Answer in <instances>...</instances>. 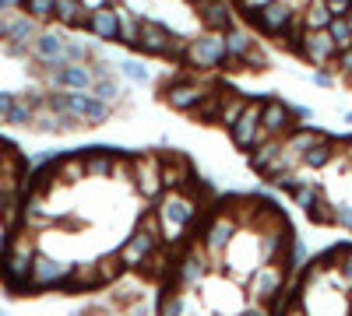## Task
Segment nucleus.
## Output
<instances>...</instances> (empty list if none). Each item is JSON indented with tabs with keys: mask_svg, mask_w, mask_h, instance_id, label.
I'll list each match as a JSON object with an SVG mask.
<instances>
[{
	"mask_svg": "<svg viewBox=\"0 0 352 316\" xmlns=\"http://www.w3.org/2000/svg\"><path fill=\"white\" fill-rule=\"evenodd\" d=\"M292 117L303 120V123H310V120H314V109H310V106H292Z\"/></svg>",
	"mask_w": 352,
	"mask_h": 316,
	"instance_id": "nucleus-49",
	"label": "nucleus"
},
{
	"mask_svg": "<svg viewBox=\"0 0 352 316\" xmlns=\"http://www.w3.org/2000/svg\"><path fill=\"white\" fill-rule=\"evenodd\" d=\"M28 56L43 67V74H53L60 71L67 60H64V36L60 32H50V28H39L36 39L28 42Z\"/></svg>",
	"mask_w": 352,
	"mask_h": 316,
	"instance_id": "nucleus-12",
	"label": "nucleus"
},
{
	"mask_svg": "<svg viewBox=\"0 0 352 316\" xmlns=\"http://www.w3.org/2000/svg\"><path fill=\"white\" fill-rule=\"evenodd\" d=\"M53 8H56V0H25L21 11L43 25V21H53Z\"/></svg>",
	"mask_w": 352,
	"mask_h": 316,
	"instance_id": "nucleus-39",
	"label": "nucleus"
},
{
	"mask_svg": "<svg viewBox=\"0 0 352 316\" xmlns=\"http://www.w3.org/2000/svg\"><path fill=\"white\" fill-rule=\"evenodd\" d=\"M194 8H197L201 25L212 28V32H226L229 25H236L232 21V8L226 4V0H194Z\"/></svg>",
	"mask_w": 352,
	"mask_h": 316,
	"instance_id": "nucleus-22",
	"label": "nucleus"
},
{
	"mask_svg": "<svg viewBox=\"0 0 352 316\" xmlns=\"http://www.w3.org/2000/svg\"><path fill=\"white\" fill-rule=\"evenodd\" d=\"M11 225H4V221H0V260H4V256H8V250H11Z\"/></svg>",
	"mask_w": 352,
	"mask_h": 316,
	"instance_id": "nucleus-45",
	"label": "nucleus"
},
{
	"mask_svg": "<svg viewBox=\"0 0 352 316\" xmlns=\"http://www.w3.org/2000/svg\"><path fill=\"white\" fill-rule=\"evenodd\" d=\"M208 92H212V88H208L204 81H197L194 74H180L176 81H169L166 88H162V102H166L169 109L187 112V117H190V112L201 106V99L208 95Z\"/></svg>",
	"mask_w": 352,
	"mask_h": 316,
	"instance_id": "nucleus-8",
	"label": "nucleus"
},
{
	"mask_svg": "<svg viewBox=\"0 0 352 316\" xmlns=\"http://www.w3.org/2000/svg\"><path fill=\"white\" fill-rule=\"evenodd\" d=\"M8 25H11V11H0V42L8 39Z\"/></svg>",
	"mask_w": 352,
	"mask_h": 316,
	"instance_id": "nucleus-50",
	"label": "nucleus"
},
{
	"mask_svg": "<svg viewBox=\"0 0 352 316\" xmlns=\"http://www.w3.org/2000/svg\"><path fill=\"white\" fill-rule=\"evenodd\" d=\"M212 274V256L204 253L201 243H194L184 256H176V264H173V281H176V289H197V284Z\"/></svg>",
	"mask_w": 352,
	"mask_h": 316,
	"instance_id": "nucleus-9",
	"label": "nucleus"
},
{
	"mask_svg": "<svg viewBox=\"0 0 352 316\" xmlns=\"http://www.w3.org/2000/svg\"><path fill=\"white\" fill-rule=\"evenodd\" d=\"M236 232H240L236 215H232V211H219L215 218H208V225L201 228L197 243L204 246V253L212 256V264H219V260H222V253L229 250V243H232V236H236Z\"/></svg>",
	"mask_w": 352,
	"mask_h": 316,
	"instance_id": "nucleus-7",
	"label": "nucleus"
},
{
	"mask_svg": "<svg viewBox=\"0 0 352 316\" xmlns=\"http://www.w3.org/2000/svg\"><path fill=\"white\" fill-rule=\"evenodd\" d=\"M46 102L56 109V112H64V117L78 120L81 127H102L109 123L113 117V106H106L102 99H96L92 92H64V88H53L46 95Z\"/></svg>",
	"mask_w": 352,
	"mask_h": 316,
	"instance_id": "nucleus-2",
	"label": "nucleus"
},
{
	"mask_svg": "<svg viewBox=\"0 0 352 316\" xmlns=\"http://www.w3.org/2000/svg\"><path fill=\"white\" fill-rule=\"evenodd\" d=\"M300 56L307 64H314L317 71H328V64H335V56H338V46L328 36V28H303Z\"/></svg>",
	"mask_w": 352,
	"mask_h": 316,
	"instance_id": "nucleus-13",
	"label": "nucleus"
},
{
	"mask_svg": "<svg viewBox=\"0 0 352 316\" xmlns=\"http://www.w3.org/2000/svg\"><path fill=\"white\" fill-rule=\"evenodd\" d=\"M116 71H120V77L131 81V84H148V81H152V71L144 67L141 60H134V56H124V60H116Z\"/></svg>",
	"mask_w": 352,
	"mask_h": 316,
	"instance_id": "nucleus-32",
	"label": "nucleus"
},
{
	"mask_svg": "<svg viewBox=\"0 0 352 316\" xmlns=\"http://www.w3.org/2000/svg\"><path fill=\"white\" fill-rule=\"evenodd\" d=\"M187 289H173L162 302H159V316H197L190 306V295H184Z\"/></svg>",
	"mask_w": 352,
	"mask_h": 316,
	"instance_id": "nucleus-30",
	"label": "nucleus"
},
{
	"mask_svg": "<svg viewBox=\"0 0 352 316\" xmlns=\"http://www.w3.org/2000/svg\"><path fill=\"white\" fill-rule=\"evenodd\" d=\"M324 4H328V11L338 18V14H345V11L352 8V0H324Z\"/></svg>",
	"mask_w": 352,
	"mask_h": 316,
	"instance_id": "nucleus-47",
	"label": "nucleus"
},
{
	"mask_svg": "<svg viewBox=\"0 0 352 316\" xmlns=\"http://www.w3.org/2000/svg\"><path fill=\"white\" fill-rule=\"evenodd\" d=\"M81 4H85L88 11H96V8H102V4H106V0H81Z\"/></svg>",
	"mask_w": 352,
	"mask_h": 316,
	"instance_id": "nucleus-53",
	"label": "nucleus"
},
{
	"mask_svg": "<svg viewBox=\"0 0 352 316\" xmlns=\"http://www.w3.org/2000/svg\"><path fill=\"white\" fill-rule=\"evenodd\" d=\"M335 225H342V228L352 232V204H335Z\"/></svg>",
	"mask_w": 352,
	"mask_h": 316,
	"instance_id": "nucleus-41",
	"label": "nucleus"
},
{
	"mask_svg": "<svg viewBox=\"0 0 352 316\" xmlns=\"http://www.w3.org/2000/svg\"><path fill=\"white\" fill-rule=\"evenodd\" d=\"M81 158H85V176H88V180H109V176H113V165H116L113 151L88 148Z\"/></svg>",
	"mask_w": 352,
	"mask_h": 316,
	"instance_id": "nucleus-25",
	"label": "nucleus"
},
{
	"mask_svg": "<svg viewBox=\"0 0 352 316\" xmlns=\"http://www.w3.org/2000/svg\"><path fill=\"white\" fill-rule=\"evenodd\" d=\"M349 84H352V74H349Z\"/></svg>",
	"mask_w": 352,
	"mask_h": 316,
	"instance_id": "nucleus-56",
	"label": "nucleus"
},
{
	"mask_svg": "<svg viewBox=\"0 0 352 316\" xmlns=\"http://www.w3.org/2000/svg\"><path fill=\"white\" fill-rule=\"evenodd\" d=\"M289 197H292V204H296V208H300V211L307 215V211H310V208H314V204H317V200L324 197V193H320V186H317V183L303 180V183H300L296 190H292Z\"/></svg>",
	"mask_w": 352,
	"mask_h": 316,
	"instance_id": "nucleus-33",
	"label": "nucleus"
},
{
	"mask_svg": "<svg viewBox=\"0 0 352 316\" xmlns=\"http://www.w3.org/2000/svg\"><path fill=\"white\" fill-rule=\"evenodd\" d=\"M222 36H226V67H229V71H243L247 53L257 49L254 32H250V28H240V25H229Z\"/></svg>",
	"mask_w": 352,
	"mask_h": 316,
	"instance_id": "nucleus-18",
	"label": "nucleus"
},
{
	"mask_svg": "<svg viewBox=\"0 0 352 316\" xmlns=\"http://www.w3.org/2000/svg\"><path fill=\"white\" fill-rule=\"evenodd\" d=\"M74 264L56 260L50 253H36L32 271H28V289H67Z\"/></svg>",
	"mask_w": 352,
	"mask_h": 316,
	"instance_id": "nucleus-10",
	"label": "nucleus"
},
{
	"mask_svg": "<svg viewBox=\"0 0 352 316\" xmlns=\"http://www.w3.org/2000/svg\"><path fill=\"white\" fill-rule=\"evenodd\" d=\"M240 316H275V313L268 309V302H247Z\"/></svg>",
	"mask_w": 352,
	"mask_h": 316,
	"instance_id": "nucleus-43",
	"label": "nucleus"
},
{
	"mask_svg": "<svg viewBox=\"0 0 352 316\" xmlns=\"http://www.w3.org/2000/svg\"><path fill=\"white\" fill-rule=\"evenodd\" d=\"M131 186L144 200H159L162 197V158L159 155H141L131 162Z\"/></svg>",
	"mask_w": 352,
	"mask_h": 316,
	"instance_id": "nucleus-11",
	"label": "nucleus"
},
{
	"mask_svg": "<svg viewBox=\"0 0 352 316\" xmlns=\"http://www.w3.org/2000/svg\"><path fill=\"white\" fill-rule=\"evenodd\" d=\"M328 36L335 39V46H338V49H349V46H352V28H349L345 14H338V18H331V21H328Z\"/></svg>",
	"mask_w": 352,
	"mask_h": 316,
	"instance_id": "nucleus-38",
	"label": "nucleus"
},
{
	"mask_svg": "<svg viewBox=\"0 0 352 316\" xmlns=\"http://www.w3.org/2000/svg\"><path fill=\"white\" fill-rule=\"evenodd\" d=\"M92 46H88V42H81V39H64V60L67 64H88V60H92Z\"/></svg>",
	"mask_w": 352,
	"mask_h": 316,
	"instance_id": "nucleus-36",
	"label": "nucleus"
},
{
	"mask_svg": "<svg viewBox=\"0 0 352 316\" xmlns=\"http://www.w3.org/2000/svg\"><path fill=\"white\" fill-rule=\"evenodd\" d=\"M159 250H162V225H159V218H155V211H152V215H144V218L138 221V228L131 232V239L116 250V256H120V264H124L127 271H134V267L148 264Z\"/></svg>",
	"mask_w": 352,
	"mask_h": 316,
	"instance_id": "nucleus-3",
	"label": "nucleus"
},
{
	"mask_svg": "<svg viewBox=\"0 0 352 316\" xmlns=\"http://www.w3.org/2000/svg\"><path fill=\"white\" fill-rule=\"evenodd\" d=\"M88 180L85 176V158L81 155H67V158H53V183H60V186H74Z\"/></svg>",
	"mask_w": 352,
	"mask_h": 316,
	"instance_id": "nucleus-24",
	"label": "nucleus"
},
{
	"mask_svg": "<svg viewBox=\"0 0 352 316\" xmlns=\"http://www.w3.org/2000/svg\"><path fill=\"white\" fill-rule=\"evenodd\" d=\"M278 151H282V141H278V137H272V141H264V145L250 148V169L268 176L272 165H275V158H278Z\"/></svg>",
	"mask_w": 352,
	"mask_h": 316,
	"instance_id": "nucleus-27",
	"label": "nucleus"
},
{
	"mask_svg": "<svg viewBox=\"0 0 352 316\" xmlns=\"http://www.w3.org/2000/svg\"><path fill=\"white\" fill-rule=\"evenodd\" d=\"M335 145L331 141H320V145H314V148H307L303 155H300V165L303 169H310V172H317V169H328L331 162H335Z\"/></svg>",
	"mask_w": 352,
	"mask_h": 316,
	"instance_id": "nucleus-28",
	"label": "nucleus"
},
{
	"mask_svg": "<svg viewBox=\"0 0 352 316\" xmlns=\"http://www.w3.org/2000/svg\"><path fill=\"white\" fill-rule=\"evenodd\" d=\"M342 158H345V165L352 169V141H345V145H342V151H338Z\"/></svg>",
	"mask_w": 352,
	"mask_h": 316,
	"instance_id": "nucleus-52",
	"label": "nucleus"
},
{
	"mask_svg": "<svg viewBox=\"0 0 352 316\" xmlns=\"http://www.w3.org/2000/svg\"><path fill=\"white\" fill-rule=\"evenodd\" d=\"M285 281H289V271L282 260H264L250 271V278L243 284H247L250 302H275L278 292H285Z\"/></svg>",
	"mask_w": 352,
	"mask_h": 316,
	"instance_id": "nucleus-6",
	"label": "nucleus"
},
{
	"mask_svg": "<svg viewBox=\"0 0 352 316\" xmlns=\"http://www.w3.org/2000/svg\"><path fill=\"white\" fill-rule=\"evenodd\" d=\"M53 21H56V25H64V28H85V21H88V8L81 4V0H56Z\"/></svg>",
	"mask_w": 352,
	"mask_h": 316,
	"instance_id": "nucleus-26",
	"label": "nucleus"
},
{
	"mask_svg": "<svg viewBox=\"0 0 352 316\" xmlns=\"http://www.w3.org/2000/svg\"><path fill=\"white\" fill-rule=\"evenodd\" d=\"M0 316H4V313H0Z\"/></svg>",
	"mask_w": 352,
	"mask_h": 316,
	"instance_id": "nucleus-57",
	"label": "nucleus"
},
{
	"mask_svg": "<svg viewBox=\"0 0 352 316\" xmlns=\"http://www.w3.org/2000/svg\"><path fill=\"white\" fill-rule=\"evenodd\" d=\"M36 253H39L36 236L21 232V236H14V239H11L8 256L0 260V271H4V281L11 284V289H18V292H25V289H28V271H32Z\"/></svg>",
	"mask_w": 352,
	"mask_h": 316,
	"instance_id": "nucleus-5",
	"label": "nucleus"
},
{
	"mask_svg": "<svg viewBox=\"0 0 352 316\" xmlns=\"http://www.w3.org/2000/svg\"><path fill=\"white\" fill-rule=\"evenodd\" d=\"M300 14V8L296 4H289V0H272V4H264L261 11H254V14H247L250 21H254V28L257 32H264V36H282L285 32V25Z\"/></svg>",
	"mask_w": 352,
	"mask_h": 316,
	"instance_id": "nucleus-14",
	"label": "nucleus"
},
{
	"mask_svg": "<svg viewBox=\"0 0 352 316\" xmlns=\"http://www.w3.org/2000/svg\"><path fill=\"white\" fill-rule=\"evenodd\" d=\"M307 215H310V221H317V225H335V204H331V200H324V197H320Z\"/></svg>",
	"mask_w": 352,
	"mask_h": 316,
	"instance_id": "nucleus-40",
	"label": "nucleus"
},
{
	"mask_svg": "<svg viewBox=\"0 0 352 316\" xmlns=\"http://www.w3.org/2000/svg\"><path fill=\"white\" fill-rule=\"evenodd\" d=\"M85 32L99 39V42H116V36H120V8H96L88 11V21H85Z\"/></svg>",
	"mask_w": 352,
	"mask_h": 316,
	"instance_id": "nucleus-19",
	"label": "nucleus"
},
{
	"mask_svg": "<svg viewBox=\"0 0 352 316\" xmlns=\"http://www.w3.org/2000/svg\"><path fill=\"white\" fill-rule=\"evenodd\" d=\"M197 211H201V200L194 193H187V186L162 190L159 208H155V218L162 225V243H176V239H180L187 228L194 225Z\"/></svg>",
	"mask_w": 352,
	"mask_h": 316,
	"instance_id": "nucleus-1",
	"label": "nucleus"
},
{
	"mask_svg": "<svg viewBox=\"0 0 352 316\" xmlns=\"http://www.w3.org/2000/svg\"><path fill=\"white\" fill-rule=\"evenodd\" d=\"M194 120H201V123H219V92H208L201 99V106L190 112Z\"/></svg>",
	"mask_w": 352,
	"mask_h": 316,
	"instance_id": "nucleus-37",
	"label": "nucleus"
},
{
	"mask_svg": "<svg viewBox=\"0 0 352 316\" xmlns=\"http://www.w3.org/2000/svg\"><path fill=\"white\" fill-rule=\"evenodd\" d=\"M345 123H349V127H352V109H349V112H345Z\"/></svg>",
	"mask_w": 352,
	"mask_h": 316,
	"instance_id": "nucleus-55",
	"label": "nucleus"
},
{
	"mask_svg": "<svg viewBox=\"0 0 352 316\" xmlns=\"http://www.w3.org/2000/svg\"><path fill=\"white\" fill-rule=\"evenodd\" d=\"M184 64L194 67V71H204V74L222 71V67H226V36H222V32H212V28L197 32V36L187 42Z\"/></svg>",
	"mask_w": 352,
	"mask_h": 316,
	"instance_id": "nucleus-4",
	"label": "nucleus"
},
{
	"mask_svg": "<svg viewBox=\"0 0 352 316\" xmlns=\"http://www.w3.org/2000/svg\"><path fill=\"white\" fill-rule=\"evenodd\" d=\"M261 127L272 137H285L289 130H296V117H292V106H285L282 99H264L261 102Z\"/></svg>",
	"mask_w": 352,
	"mask_h": 316,
	"instance_id": "nucleus-17",
	"label": "nucleus"
},
{
	"mask_svg": "<svg viewBox=\"0 0 352 316\" xmlns=\"http://www.w3.org/2000/svg\"><path fill=\"white\" fill-rule=\"evenodd\" d=\"M335 71H342L345 77L352 74V46H349V49H338V56H335Z\"/></svg>",
	"mask_w": 352,
	"mask_h": 316,
	"instance_id": "nucleus-42",
	"label": "nucleus"
},
{
	"mask_svg": "<svg viewBox=\"0 0 352 316\" xmlns=\"http://www.w3.org/2000/svg\"><path fill=\"white\" fill-rule=\"evenodd\" d=\"M345 21H349V28H352V8H349V11H345Z\"/></svg>",
	"mask_w": 352,
	"mask_h": 316,
	"instance_id": "nucleus-54",
	"label": "nucleus"
},
{
	"mask_svg": "<svg viewBox=\"0 0 352 316\" xmlns=\"http://www.w3.org/2000/svg\"><path fill=\"white\" fill-rule=\"evenodd\" d=\"M36 32H39V21L36 18H28L25 11H11L8 39H4L8 56H28V42L36 39Z\"/></svg>",
	"mask_w": 352,
	"mask_h": 316,
	"instance_id": "nucleus-16",
	"label": "nucleus"
},
{
	"mask_svg": "<svg viewBox=\"0 0 352 316\" xmlns=\"http://www.w3.org/2000/svg\"><path fill=\"white\" fill-rule=\"evenodd\" d=\"M14 99H18V92H0V123L8 120V112H11Z\"/></svg>",
	"mask_w": 352,
	"mask_h": 316,
	"instance_id": "nucleus-44",
	"label": "nucleus"
},
{
	"mask_svg": "<svg viewBox=\"0 0 352 316\" xmlns=\"http://www.w3.org/2000/svg\"><path fill=\"white\" fill-rule=\"evenodd\" d=\"M53 88H64V92H88L92 88V71H88V64H64L60 71L46 74Z\"/></svg>",
	"mask_w": 352,
	"mask_h": 316,
	"instance_id": "nucleus-21",
	"label": "nucleus"
},
{
	"mask_svg": "<svg viewBox=\"0 0 352 316\" xmlns=\"http://www.w3.org/2000/svg\"><path fill=\"white\" fill-rule=\"evenodd\" d=\"M43 102H46V95H43V92H25V95H18L4 123H8V127H32L36 106H43Z\"/></svg>",
	"mask_w": 352,
	"mask_h": 316,
	"instance_id": "nucleus-23",
	"label": "nucleus"
},
{
	"mask_svg": "<svg viewBox=\"0 0 352 316\" xmlns=\"http://www.w3.org/2000/svg\"><path fill=\"white\" fill-rule=\"evenodd\" d=\"M310 81L317 84V88H331V84H335V77H331V71H317V74H314Z\"/></svg>",
	"mask_w": 352,
	"mask_h": 316,
	"instance_id": "nucleus-46",
	"label": "nucleus"
},
{
	"mask_svg": "<svg viewBox=\"0 0 352 316\" xmlns=\"http://www.w3.org/2000/svg\"><path fill=\"white\" fill-rule=\"evenodd\" d=\"M138 32H141V18H134L127 8H120V36H116V42L120 46H138Z\"/></svg>",
	"mask_w": 352,
	"mask_h": 316,
	"instance_id": "nucleus-34",
	"label": "nucleus"
},
{
	"mask_svg": "<svg viewBox=\"0 0 352 316\" xmlns=\"http://www.w3.org/2000/svg\"><path fill=\"white\" fill-rule=\"evenodd\" d=\"M300 18H303V28H328V21L335 14L328 11L324 0H307V8L300 11Z\"/></svg>",
	"mask_w": 352,
	"mask_h": 316,
	"instance_id": "nucleus-31",
	"label": "nucleus"
},
{
	"mask_svg": "<svg viewBox=\"0 0 352 316\" xmlns=\"http://www.w3.org/2000/svg\"><path fill=\"white\" fill-rule=\"evenodd\" d=\"M25 0H0V11H21Z\"/></svg>",
	"mask_w": 352,
	"mask_h": 316,
	"instance_id": "nucleus-51",
	"label": "nucleus"
},
{
	"mask_svg": "<svg viewBox=\"0 0 352 316\" xmlns=\"http://www.w3.org/2000/svg\"><path fill=\"white\" fill-rule=\"evenodd\" d=\"M226 130H229L232 145H236L240 151H250V148H254V137H257V130H261V99H247L243 112H240V117L232 120Z\"/></svg>",
	"mask_w": 352,
	"mask_h": 316,
	"instance_id": "nucleus-15",
	"label": "nucleus"
},
{
	"mask_svg": "<svg viewBox=\"0 0 352 316\" xmlns=\"http://www.w3.org/2000/svg\"><path fill=\"white\" fill-rule=\"evenodd\" d=\"M127 267L120 264V256H102V260H96V274H99V284H109V281H116V278H120Z\"/></svg>",
	"mask_w": 352,
	"mask_h": 316,
	"instance_id": "nucleus-35",
	"label": "nucleus"
},
{
	"mask_svg": "<svg viewBox=\"0 0 352 316\" xmlns=\"http://www.w3.org/2000/svg\"><path fill=\"white\" fill-rule=\"evenodd\" d=\"M169 42H173V32L162 21H141V32H138V46L134 49L144 53V56H166Z\"/></svg>",
	"mask_w": 352,
	"mask_h": 316,
	"instance_id": "nucleus-20",
	"label": "nucleus"
},
{
	"mask_svg": "<svg viewBox=\"0 0 352 316\" xmlns=\"http://www.w3.org/2000/svg\"><path fill=\"white\" fill-rule=\"evenodd\" d=\"M88 92H92L96 99H102L106 106H120V99H124V84H120V77H116V74H106V77H96Z\"/></svg>",
	"mask_w": 352,
	"mask_h": 316,
	"instance_id": "nucleus-29",
	"label": "nucleus"
},
{
	"mask_svg": "<svg viewBox=\"0 0 352 316\" xmlns=\"http://www.w3.org/2000/svg\"><path fill=\"white\" fill-rule=\"evenodd\" d=\"M264 4H272V0H240V8H243V14H254V11H261Z\"/></svg>",
	"mask_w": 352,
	"mask_h": 316,
	"instance_id": "nucleus-48",
	"label": "nucleus"
}]
</instances>
